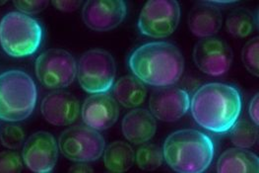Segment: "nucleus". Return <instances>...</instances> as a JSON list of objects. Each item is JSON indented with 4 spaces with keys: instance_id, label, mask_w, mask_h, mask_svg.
I'll return each mask as SVG.
<instances>
[{
    "instance_id": "1",
    "label": "nucleus",
    "mask_w": 259,
    "mask_h": 173,
    "mask_svg": "<svg viewBox=\"0 0 259 173\" xmlns=\"http://www.w3.org/2000/svg\"><path fill=\"white\" fill-rule=\"evenodd\" d=\"M240 91L229 84L213 82L202 85L190 99L194 121L205 130L225 134L230 132L241 112Z\"/></svg>"
},
{
    "instance_id": "2",
    "label": "nucleus",
    "mask_w": 259,
    "mask_h": 173,
    "mask_svg": "<svg viewBox=\"0 0 259 173\" xmlns=\"http://www.w3.org/2000/svg\"><path fill=\"white\" fill-rule=\"evenodd\" d=\"M134 77L155 87L170 86L184 74L182 52L167 42H152L138 47L128 59Z\"/></svg>"
},
{
    "instance_id": "3",
    "label": "nucleus",
    "mask_w": 259,
    "mask_h": 173,
    "mask_svg": "<svg viewBox=\"0 0 259 173\" xmlns=\"http://www.w3.org/2000/svg\"><path fill=\"white\" fill-rule=\"evenodd\" d=\"M210 136L194 129L171 133L164 143L163 154L167 165L180 173L204 172L214 157Z\"/></svg>"
},
{
    "instance_id": "4",
    "label": "nucleus",
    "mask_w": 259,
    "mask_h": 173,
    "mask_svg": "<svg viewBox=\"0 0 259 173\" xmlns=\"http://www.w3.org/2000/svg\"><path fill=\"white\" fill-rule=\"evenodd\" d=\"M37 86L33 78L20 70L0 75V120L20 122L32 115L37 104Z\"/></svg>"
},
{
    "instance_id": "5",
    "label": "nucleus",
    "mask_w": 259,
    "mask_h": 173,
    "mask_svg": "<svg viewBox=\"0 0 259 173\" xmlns=\"http://www.w3.org/2000/svg\"><path fill=\"white\" fill-rule=\"evenodd\" d=\"M44 40V29L37 20L21 12H9L0 21V45L13 58L34 55Z\"/></svg>"
},
{
    "instance_id": "6",
    "label": "nucleus",
    "mask_w": 259,
    "mask_h": 173,
    "mask_svg": "<svg viewBox=\"0 0 259 173\" xmlns=\"http://www.w3.org/2000/svg\"><path fill=\"white\" fill-rule=\"evenodd\" d=\"M116 67L111 54L102 49L84 53L77 63V77L81 87L88 93L108 92L115 79Z\"/></svg>"
},
{
    "instance_id": "7",
    "label": "nucleus",
    "mask_w": 259,
    "mask_h": 173,
    "mask_svg": "<svg viewBox=\"0 0 259 173\" xmlns=\"http://www.w3.org/2000/svg\"><path fill=\"white\" fill-rule=\"evenodd\" d=\"M58 149L71 161L92 162L104 154L105 139L86 125H74L60 135Z\"/></svg>"
},
{
    "instance_id": "8",
    "label": "nucleus",
    "mask_w": 259,
    "mask_h": 173,
    "mask_svg": "<svg viewBox=\"0 0 259 173\" xmlns=\"http://www.w3.org/2000/svg\"><path fill=\"white\" fill-rule=\"evenodd\" d=\"M39 82L49 89L69 86L77 76V62L73 56L62 49H50L37 57L35 64Z\"/></svg>"
},
{
    "instance_id": "9",
    "label": "nucleus",
    "mask_w": 259,
    "mask_h": 173,
    "mask_svg": "<svg viewBox=\"0 0 259 173\" xmlns=\"http://www.w3.org/2000/svg\"><path fill=\"white\" fill-rule=\"evenodd\" d=\"M181 6L177 1H148L142 8L138 28L141 34L153 39H165L170 36L179 26Z\"/></svg>"
},
{
    "instance_id": "10",
    "label": "nucleus",
    "mask_w": 259,
    "mask_h": 173,
    "mask_svg": "<svg viewBox=\"0 0 259 173\" xmlns=\"http://www.w3.org/2000/svg\"><path fill=\"white\" fill-rule=\"evenodd\" d=\"M196 66L207 76L221 77L229 72L233 62V52L222 39L209 37L199 40L193 50Z\"/></svg>"
},
{
    "instance_id": "11",
    "label": "nucleus",
    "mask_w": 259,
    "mask_h": 173,
    "mask_svg": "<svg viewBox=\"0 0 259 173\" xmlns=\"http://www.w3.org/2000/svg\"><path fill=\"white\" fill-rule=\"evenodd\" d=\"M58 158V146L51 133L39 131L29 136L23 149V160L26 166L36 173L54 170Z\"/></svg>"
},
{
    "instance_id": "12",
    "label": "nucleus",
    "mask_w": 259,
    "mask_h": 173,
    "mask_svg": "<svg viewBox=\"0 0 259 173\" xmlns=\"http://www.w3.org/2000/svg\"><path fill=\"white\" fill-rule=\"evenodd\" d=\"M190 106L188 93L177 86L159 87L153 91L149 108L154 118L167 123L179 121L187 113Z\"/></svg>"
},
{
    "instance_id": "13",
    "label": "nucleus",
    "mask_w": 259,
    "mask_h": 173,
    "mask_svg": "<svg viewBox=\"0 0 259 173\" xmlns=\"http://www.w3.org/2000/svg\"><path fill=\"white\" fill-rule=\"evenodd\" d=\"M126 13V4L121 0H90L84 4L82 17L90 29L107 32L116 28Z\"/></svg>"
},
{
    "instance_id": "14",
    "label": "nucleus",
    "mask_w": 259,
    "mask_h": 173,
    "mask_svg": "<svg viewBox=\"0 0 259 173\" xmlns=\"http://www.w3.org/2000/svg\"><path fill=\"white\" fill-rule=\"evenodd\" d=\"M85 125L98 132L112 127L118 119L117 102L108 92L95 93L85 99L81 108Z\"/></svg>"
},
{
    "instance_id": "15",
    "label": "nucleus",
    "mask_w": 259,
    "mask_h": 173,
    "mask_svg": "<svg viewBox=\"0 0 259 173\" xmlns=\"http://www.w3.org/2000/svg\"><path fill=\"white\" fill-rule=\"evenodd\" d=\"M40 111L48 123L56 127L69 126L79 115L80 105L76 97L61 89H56L45 97Z\"/></svg>"
},
{
    "instance_id": "16",
    "label": "nucleus",
    "mask_w": 259,
    "mask_h": 173,
    "mask_svg": "<svg viewBox=\"0 0 259 173\" xmlns=\"http://www.w3.org/2000/svg\"><path fill=\"white\" fill-rule=\"evenodd\" d=\"M222 13L212 2H199L188 16V28L198 38L214 37L222 27Z\"/></svg>"
},
{
    "instance_id": "17",
    "label": "nucleus",
    "mask_w": 259,
    "mask_h": 173,
    "mask_svg": "<svg viewBox=\"0 0 259 173\" xmlns=\"http://www.w3.org/2000/svg\"><path fill=\"white\" fill-rule=\"evenodd\" d=\"M121 129L128 142L134 145H142L156 134L157 124L154 116L146 109H133L124 116Z\"/></svg>"
},
{
    "instance_id": "18",
    "label": "nucleus",
    "mask_w": 259,
    "mask_h": 173,
    "mask_svg": "<svg viewBox=\"0 0 259 173\" xmlns=\"http://www.w3.org/2000/svg\"><path fill=\"white\" fill-rule=\"evenodd\" d=\"M217 171L219 173H257L259 171L258 156L246 149H229L219 157Z\"/></svg>"
},
{
    "instance_id": "19",
    "label": "nucleus",
    "mask_w": 259,
    "mask_h": 173,
    "mask_svg": "<svg viewBox=\"0 0 259 173\" xmlns=\"http://www.w3.org/2000/svg\"><path fill=\"white\" fill-rule=\"evenodd\" d=\"M112 94L121 106L131 109L140 106L145 101L147 89L137 77L125 76L112 85Z\"/></svg>"
},
{
    "instance_id": "20",
    "label": "nucleus",
    "mask_w": 259,
    "mask_h": 173,
    "mask_svg": "<svg viewBox=\"0 0 259 173\" xmlns=\"http://www.w3.org/2000/svg\"><path fill=\"white\" fill-rule=\"evenodd\" d=\"M135 160L134 151L127 143L115 141L104 151V162L111 172L121 173L130 170Z\"/></svg>"
},
{
    "instance_id": "21",
    "label": "nucleus",
    "mask_w": 259,
    "mask_h": 173,
    "mask_svg": "<svg viewBox=\"0 0 259 173\" xmlns=\"http://www.w3.org/2000/svg\"><path fill=\"white\" fill-rule=\"evenodd\" d=\"M253 15L244 8H239L230 13L226 20V29L235 38H246L254 30Z\"/></svg>"
},
{
    "instance_id": "22",
    "label": "nucleus",
    "mask_w": 259,
    "mask_h": 173,
    "mask_svg": "<svg viewBox=\"0 0 259 173\" xmlns=\"http://www.w3.org/2000/svg\"><path fill=\"white\" fill-rule=\"evenodd\" d=\"M230 137L236 148L249 149L258 139V130L255 125L253 126L246 120H238L230 130Z\"/></svg>"
},
{
    "instance_id": "23",
    "label": "nucleus",
    "mask_w": 259,
    "mask_h": 173,
    "mask_svg": "<svg viewBox=\"0 0 259 173\" xmlns=\"http://www.w3.org/2000/svg\"><path fill=\"white\" fill-rule=\"evenodd\" d=\"M135 159L140 169L146 171L156 170L163 164V150L154 144H142L136 152Z\"/></svg>"
},
{
    "instance_id": "24",
    "label": "nucleus",
    "mask_w": 259,
    "mask_h": 173,
    "mask_svg": "<svg viewBox=\"0 0 259 173\" xmlns=\"http://www.w3.org/2000/svg\"><path fill=\"white\" fill-rule=\"evenodd\" d=\"M259 40L258 37L249 40L243 47L241 52V59L243 65L252 76H259Z\"/></svg>"
},
{
    "instance_id": "25",
    "label": "nucleus",
    "mask_w": 259,
    "mask_h": 173,
    "mask_svg": "<svg viewBox=\"0 0 259 173\" xmlns=\"http://www.w3.org/2000/svg\"><path fill=\"white\" fill-rule=\"evenodd\" d=\"M25 134L17 125H4L0 130V142L2 146L10 151L18 150L23 145Z\"/></svg>"
},
{
    "instance_id": "26",
    "label": "nucleus",
    "mask_w": 259,
    "mask_h": 173,
    "mask_svg": "<svg viewBox=\"0 0 259 173\" xmlns=\"http://www.w3.org/2000/svg\"><path fill=\"white\" fill-rule=\"evenodd\" d=\"M22 168V158L17 153L11 151L0 153V173L21 172Z\"/></svg>"
},
{
    "instance_id": "27",
    "label": "nucleus",
    "mask_w": 259,
    "mask_h": 173,
    "mask_svg": "<svg viewBox=\"0 0 259 173\" xmlns=\"http://www.w3.org/2000/svg\"><path fill=\"white\" fill-rule=\"evenodd\" d=\"M14 5L21 13L30 16L45 10L49 5V1H15Z\"/></svg>"
},
{
    "instance_id": "28",
    "label": "nucleus",
    "mask_w": 259,
    "mask_h": 173,
    "mask_svg": "<svg viewBox=\"0 0 259 173\" xmlns=\"http://www.w3.org/2000/svg\"><path fill=\"white\" fill-rule=\"evenodd\" d=\"M81 1H53V5L62 12H73L81 6Z\"/></svg>"
},
{
    "instance_id": "29",
    "label": "nucleus",
    "mask_w": 259,
    "mask_h": 173,
    "mask_svg": "<svg viewBox=\"0 0 259 173\" xmlns=\"http://www.w3.org/2000/svg\"><path fill=\"white\" fill-rule=\"evenodd\" d=\"M248 114L252 121V123L258 127L259 124V97L258 93H256L252 97L249 107H248Z\"/></svg>"
},
{
    "instance_id": "30",
    "label": "nucleus",
    "mask_w": 259,
    "mask_h": 173,
    "mask_svg": "<svg viewBox=\"0 0 259 173\" xmlns=\"http://www.w3.org/2000/svg\"><path fill=\"white\" fill-rule=\"evenodd\" d=\"M70 172H93L92 167L88 164V162H77L69 169Z\"/></svg>"
},
{
    "instance_id": "31",
    "label": "nucleus",
    "mask_w": 259,
    "mask_h": 173,
    "mask_svg": "<svg viewBox=\"0 0 259 173\" xmlns=\"http://www.w3.org/2000/svg\"><path fill=\"white\" fill-rule=\"evenodd\" d=\"M5 3V1H0V5H2V4H4Z\"/></svg>"
}]
</instances>
